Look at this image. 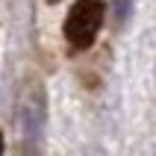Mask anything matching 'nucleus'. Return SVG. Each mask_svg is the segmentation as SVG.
<instances>
[{
  "label": "nucleus",
  "instance_id": "obj_1",
  "mask_svg": "<svg viewBox=\"0 0 156 156\" xmlns=\"http://www.w3.org/2000/svg\"><path fill=\"white\" fill-rule=\"evenodd\" d=\"M103 18H106V6L100 0H77L68 12V21H65V38L77 50L91 47V41L97 38L100 27H103Z\"/></svg>",
  "mask_w": 156,
  "mask_h": 156
},
{
  "label": "nucleus",
  "instance_id": "obj_2",
  "mask_svg": "<svg viewBox=\"0 0 156 156\" xmlns=\"http://www.w3.org/2000/svg\"><path fill=\"white\" fill-rule=\"evenodd\" d=\"M18 121H21V133H24V144H38L44 130V97L41 88H33L30 94L18 106Z\"/></svg>",
  "mask_w": 156,
  "mask_h": 156
},
{
  "label": "nucleus",
  "instance_id": "obj_3",
  "mask_svg": "<svg viewBox=\"0 0 156 156\" xmlns=\"http://www.w3.org/2000/svg\"><path fill=\"white\" fill-rule=\"evenodd\" d=\"M130 9H133V0H112V15L115 21H127V15H130Z\"/></svg>",
  "mask_w": 156,
  "mask_h": 156
},
{
  "label": "nucleus",
  "instance_id": "obj_4",
  "mask_svg": "<svg viewBox=\"0 0 156 156\" xmlns=\"http://www.w3.org/2000/svg\"><path fill=\"white\" fill-rule=\"evenodd\" d=\"M21 156H35V147H33V144H24V153H21Z\"/></svg>",
  "mask_w": 156,
  "mask_h": 156
},
{
  "label": "nucleus",
  "instance_id": "obj_5",
  "mask_svg": "<svg viewBox=\"0 0 156 156\" xmlns=\"http://www.w3.org/2000/svg\"><path fill=\"white\" fill-rule=\"evenodd\" d=\"M3 147H6V144H3V133H0V156H3Z\"/></svg>",
  "mask_w": 156,
  "mask_h": 156
},
{
  "label": "nucleus",
  "instance_id": "obj_6",
  "mask_svg": "<svg viewBox=\"0 0 156 156\" xmlns=\"http://www.w3.org/2000/svg\"><path fill=\"white\" fill-rule=\"evenodd\" d=\"M47 3H59V0H47Z\"/></svg>",
  "mask_w": 156,
  "mask_h": 156
}]
</instances>
